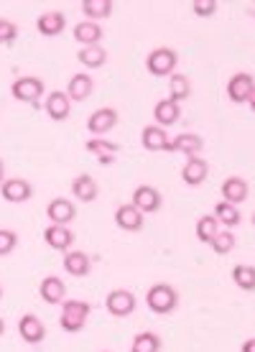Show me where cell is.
Here are the masks:
<instances>
[{
    "label": "cell",
    "mask_w": 255,
    "mask_h": 352,
    "mask_svg": "<svg viewBox=\"0 0 255 352\" xmlns=\"http://www.w3.org/2000/svg\"><path fill=\"white\" fill-rule=\"evenodd\" d=\"M146 304L153 314H171L179 307V291L171 283H153L146 291Z\"/></svg>",
    "instance_id": "obj_1"
},
{
    "label": "cell",
    "mask_w": 255,
    "mask_h": 352,
    "mask_svg": "<svg viewBox=\"0 0 255 352\" xmlns=\"http://www.w3.org/2000/svg\"><path fill=\"white\" fill-rule=\"evenodd\" d=\"M89 311H92V307H89L87 301H82V299L64 301L62 317H59V327H62L64 332H69V335H77V332H82L85 324H87Z\"/></svg>",
    "instance_id": "obj_2"
},
{
    "label": "cell",
    "mask_w": 255,
    "mask_h": 352,
    "mask_svg": "<svg viewBox=\"0 0 255 352\" xmlns=\"http://www.w3.org/2000/svg\"><path fill=\"white\" fill-rule=\"evenodd\" d=\"M46 85L41 77H18L13 85H10V95L16 97L18 102H28V105L38 107V100L44 97Z\"/></svg>",
    "instance_id": "obj_3"
},
{
    "label": "cell",
    "mask_w": 255,
    "mask_h": 352,
    "mask_svg": "<svg viewBox=\"0 0 255 352\" xmlns=\"http://www.w3.org/2000/svg\"><path fill=\"white\" fill-rule=\"evenodd\" d=\"M176 64H179V54L168 46H159L148 54L146 59V69L153 74V77H171L176 74Z\"/></svg>",
    "instance_id": "obj_4"
},
{
    "label": "cell",
    "mask_w": 255,
    "mask_h": 352,
    "mask_svg": "<svg viewBox=\"0 0 255 352\" xmlns=\"http://www.w3.org/2000/svg\"><path fill=\"white\" fill-rule=\"evenodd\" d=\"M105 307H107V311H110L113 317L125 319V317H131L133 311H135V307H138V299H135V294H133V291H128V289H113L110 294H107Z\"/></svg>",
    "instance_id": "obj_5"
},
{
    "label": "cell",
    "mask_w": 255,
    "mask_h": 352,
    "mask_svg": "<svg viewBox=\"0 0 255 352\" xmlns=\"http://www.w3.org/2000/svg\"><path fill=\"white\" fill-rule=\"evenodd\" d=\"M118 110L115 107H100V110H95V113L89 115L87 120V131L95 135V138H102V135H107L110 131H115L118 128Z\"/></svg>",
    "instance_id": "obj_6"
},
{
    "label": "cell",
    "mask_w": 255,
    "mask_h": 352,
    "mask_svg": "<svg viewBox=\"0 0 255 352\" xmlns=\"http://www.w3.org/2000/svg\"><path fill=\"white\" fill-rule=\"evenodd\" d=\"M253 87H255L253 74H247V72H238V74H232L230 82H228V97L235 102V105H243V102H247V97H250Z\"/></svg>",
    "instance_id": "obj_7"
},
{
    "label": "cell",
    "mask_w": 255,
    "mask_h": 352,
    "mask_svg": "<svg viewBox=\"0 0 255 352\" xmlns=\"http://www.w3.org/2000/svg\"><path fill=\"white\" fill-rule=\"evenodd\" d=\"M220 194H222V202H230V204H243L247 199V194H250V184H247L243 176H228L220 186Z\"/></svg>",
    "instance_id": "obj_8"
},
{
    "label": "cell",
    "mask_w": 255,
    "mask_h": 352,
    "mask_svg": "<svg viewBox=\"0 0 255 352\" xmlns=\"http://www.w3.org/2000/svg\"><path fill=\"white\" fill-rule=\"evenodd\" d=\"M18 335H21V340L26 344H38L44 342L46 327L36 314H23V317L18 319Z\"/></svg>",
    "instance_id": "obj_9"
},
{
    "label": "cell",
    "mask_w": 255,
    "mask_h": 352,
    "mask_svg": "<svg viewBox=\"0 0 255 352\" xmlns=\"http://www.w3.org/2000/svg\"><path fill=\"white\" fill-rule=\"evenodd\" d=\"M161 192L156 186H148V184H141L135 186V192H133V204L143 212V214H153V212L161 210Z\"/></svg>",
    "instance_id": "obj_10"
},
{
    "label": "cell",
    "mask_w": 255,
    "mask_h": 352,
    "mask_svg": "<svg viewBox=\"0 0 255 352\" xmlns=\"http://www.w3.org/2000/svg\"><path fill=\"white\" fill-rule=\"evenodd\" d=\"M0 194H3L5 202L21 204V202H28L34 197V186L28 184L26 179H5L0 184Z\"/></svg>",
    "instance_id": "obj_11"
},
{
    "label": "cell",
    "mask_w": 255,
    "mask_h": 352,
    "mask_svg": "<svg viewBox=\"0 0 255 352\" xmlns=\"http://www.w3.org/2000/svg\"><path fill=\"white\" fill-rule=\"evenodd\" d=\"M46 217H49L52 225H69V222L77 217V207H74V202H69L67 197H56V199H52L49 207H46Z\"/></svg>",
    "instance_id": "obj_12"
},
{
    "label": "cell",
    "mask_w": 255,
    "mask_h": 352,
    "mask_svg": "<svg viewBox=\"0 0 255 352\" xmlns=\"http://www.w3.org/2000/svg\"><path fill=\"white\" fill-rule=\"evenodd\" d=\"M67 28V16H64L62 10H46L41 16L36 18V31L46 38H54V36H59Z\"/></svg>",
    "instance_id": "obj_13"
},
{
    "label": "cell",
    "mask_w": 255,
    "mask_h": 352,
    "mask_svg": "<svg viewBox=\"0 0 255 352\" xmlns=\"http://www.w3.org/2000/svg\"><path fill=\"white\" fill-rule=\"evenodd\" d=\"M44 240L52 250L69 253V248L74 245V232H71L67 225H49V228L44 230Z\"/></svg>",
    "instance_id": "obj_14"
},
{
    "label": "cell",
    "mask_w": 255,
    "mask_h": 352,
    "mask_svg": "<svg viewBox=\"0 0 255 352\" xmlns=\"http://www.w3.org/2000/svg\"><path fill=\"white\" fill-rule=\"evenodd\" d=\"M210 176V164L202 159V156H192L186 159L184 168H181V182L189 186H202Z\"/></svg>",
    "instance_id": "obj_15"
},
{
    "label": "cell",
    "mask_w": 255,
    "mask_h": 352,
    "mask_svg": "<svg viewBox=\"0 0 255 352\" xmlns=\"http://www.w3.org/2000/svg\"><path fill=\"white\" fill-rule=\"evenodd\" d=\"M115 225L125 232H138L143 230V212L135 207V204H120L118 210H115Z\"/></svg>",
    "instance_id": "obj_16"
},
{
    "label": "cell",
    "mask_w": 255,
    "mask_h": 352,
    "mask_svg": "<svg viewBox=\"0 0 255 352\" xmlns=\"http://www.w3.org/2000/svg\"><path fill=\"white\" fill-rule=\"evenodd\" d=\"M46 115L52 118V120H56V123H62V120H67L71 113V100L67 92H62V89H54V92H49V97H46Z\"/></svg>",
    "instance_id": "obj_17"
},
{
    "label": "cell",
    "mask_w": 255,
    "mask_h": 352,
    "mask_svg": "<svg viewBox=\"0 0 255 352\" xmlns=\"http://www.w3.org/2000/svg\"><path fill=\"white\" fill-rule=\"evenodd\" d=\"M141 146L151 153H159V151H168L171 153V141L164 128L159 125H146L141 131Z\"/></svg>",
    "instance_id": "obj_18"
},
{
    "label": "cell",
    "mask_w": 255,
    "mask_h": 352,
    "mask_svg": "<svg viewBox=\"0 0 255 352\" xmlns=\"http://www.w3.org/2000/svg\"><path fill=\"white\" fill-rule=\"evenodd\" d=\"M38 294L49 307H56V304H64V299H67V286L59 276H46L44 281L38 283Z\"/></svg>",
    "instance_id": "obj_19"
},
{
    "label": "cell",
    "mask_w": 255,
    "mask_h": 352,
    "mask_svg": "<svg viewBox=\"0 0 255 352\" xmlns=\"http://www.w3.org/2000/svg\"><path fill=\"white\" fill-rule=\"evenodd\" d=\"M202 151H204V141L202 135H197V133H179L174 141H171V153H184L186 159L199 156Z\"/></svg>",
    "instance_id": "obj_20"
},
{
    "label": "cell",
    "mask_w": 255,
    "mask_h": 352,
    "mask_svg": "<svg viewBox=\"0 0 255 352\" xmlns=\"http://www.w3.org/2000/svg\"><path fill=\"white\" fill-rule=\"evenodd\" d=\"M153 118H156V125L159 128H168V125H176L179 123V118H181V105L174 102V100H159L156 107H153Z\"/></svg>",
    "instance_id": "obj_21"
},
{
    "label": "cell",
    "mask_w": 255,
    "mask_h": 352,
    "mask_svg": "<svg viewBox=\"0 0 255 352\" xmlns=\"http://www.w3.org/2000/svg\"><path fill=\"white\" fill-rule=\"evenodd\" d=\"M64 271L74 278H85L92 271V261L82 250H69V253H64Z\"/></svg>",
    "instance_id": "obj_22"
},
{
    "label": "cell",
    "mask_w": 255,
    "mask_h": 352,
    "mask_svg": "<svg viewBox=\"0 0 255 352\" xmlns=\"http://www.w3.org/2000/svg\"><path fill=\"white\" fill-rule=\"evenodd\" d=\"M71 194H74V199H80V202H85V204L95 202L97 194H100L95 176H89V174L77 176V179L71 182Z\"/></svg>",
    "instance_id": "obj_23"
},
{
    "label": "cell",
    "mask_w": 255,
    "mask_h": 352,
    "mask_svg": "<svg viewBox=\"0 0 255 352\" xmlns=\"http://www.w3.org/2000/svg\"><path fill=\"white\" fill-rule=\"evenodd\" d=\"M92 87H95L92 77H89L87 72H80V74H74L69 80V85H67V95H69V100H74V102H85V100L92 95Z\"/></svg>",
    "instance_id": "obj_24"
},
{
    "label": "cell",
    "mask_w": 255,
    "mask_h": 352,
    "mask_svg": "<svg viewBox=\"0 0 255 352\" xmlns=\"http://www.w3.org/2000/svg\"><path fill=\"white\" fill-rule=\"evenodd\" d=\"M102 38V26L95 21H82L74 26V41L82 46H97Z\"/></svg>",
    "instance_id": "obj_25"
},
{
    "label": "cell",
    "mask_w": 255,
    "mask_h": 352,
    "mask_svg": "<svg viewBox=\"0 0 255 352\" xmlns=\"http://www.w3.org/2000/svg\"><path fill=\"white\" fill-rule=\"evenodd\" d=\"M214 220L220 222V228L225 230H232V228H238L240 222H243V214H240V210L235 207V204H230V202H217L214 204Z\"/></svg>",
    "instance_id": "obj_26"
},
{
    "label": "cell",
    "mask_w": 255,
    "mask_h": 352,
    "mask_svg": "<svg viewBox=\"0 0 255 352\" xmlns=\"http://www.w3.org/2000/svg\"><path fill=\"white\" fill-rule=\"evenodd\" d=\"M77 62L82 67H87V69H100V67H105L107 62V52L105 46H82L80 52H77Z\"/></svg>",
    "instance_id": "obj_27"
},
{
    "label": "cell",
    "mask_w": 255,
    "mask_h": 352,
    "mask_svg": "<svg viewBox=\"0 0 255 352\" xmlns=\"http://www.w3.org/2000/svg\"><path fill=\"white\" fill-rule=\"evenodd\" d=\"M192 97V82H189V77L186 74H171L168 77V100H174V102H184V100H189Z\"/></svg>",
    "instance_id": "obj_28"
},
{
    "label": "cell",
    "mask_w": 255,
    "mask_h": 352,
    "mask_svg": "<svg viewBox=\"0 0 255 352\" xmlns=\"http://www.w3.org/2000/svg\"><path fill=\"white\" fill-rule=\"evenodd\" d=\"M82 13L87 21H102V18H110L113 16V0H82Z\"/></svg>",
    "instance_id": "obj_29"
},
{
    "label": "cell",
    "mask_w": 255,
    "mask_h": 352,
    "mask_svg": "<svg viewBox=\"0 0 255 352\" xmlns=\"http://www.w3.org/2000/svg\"><path fill=\"white\" fill-rule=\"evenodd\" d=\"M232 281H235V286H238L240 291L253 294L255 291V265L238 263L235 268H232Z\"/></svg>",
    "instance_id": "obj_30"
},
{
    "label": "cell",
    "mask_w": 255,
    "mask_h": 352,
    "mask_svg": "<svg viewBox=\"0 0 255 352\" xmlns=\"http://www.w3.org/2000/svg\"><path fill=\"white\" fill-rule=\"evenodd\" d=\"M197 238H199V243H207L210 245L212 240H214V235L220 232V222L214 220V214H202L199 220H197Z\"/></svg>",
    "instance_id": "obj_31"
},
{
    "label": "cell",
    "mask_w": 255,
    "mask_h": 352,
    "mask_svg": "<svg viewBox=\"0 0 255 352\" xmlns=\"http://www.w3.org/2000/svg\"><path fill=\"white\" fill-rule=\"evenodd\" d=\"M85 148H87V153L97 156V159H107V156H115V153L120 151V146L113 141H107V138H89V141L85 143Z\"/></svg>",
    "instance_id": "obj_32"
},
{
    "label": "cell",
    "mask_w": 255,
    "mask_h": 352,
    "mask_svg": "<svg viewBox=\"0 0 255 352\" xmlns=\"http://www.w3.org/2000/svg\"><path fill=\"white\" fill-rule=\"evenodd\" d=\"M131 352H161V337L156 332H141L133 340Z\"/></svg>",
    "instance_id": "obj_33"
},
{
    "label": "cell",
    "mask_w": 255,
    "mask_h": 352,
    "mask_svg": "<svg viewBox=\"0 0 255 352\" xmlns=\"http://www.w3.org/2000/svg\"><path fill=\"white\" fill-rule=\"evenodd\" d=\"M210 245L214 248V253H217V256H228L230 250L235 248V235H232V230H220Z\"/></svg>",
    "instance_id": "obj_34"
},
{
    "label": "cell",
    "mask_w": 255,
    "mask_h": 352,
    "mask_svg": "<svg viewBox=\"0 0 255 352\" xmlns=\"http://www.w3.org/2000/svg\"><path fill=\"white\" fill-rule=\"evenodd\" d=\"M18 38V26L8 18H0V46H10L16 44Z\"/></svg>",
    "instance_id": "obj_35"
},
{
    "label": "cell",
    "mask_w": 255,
    "mask_h": 352,
    "mask_svg": "<svg viewBox=\"0 0 255 352\" xmlns=\"http://www.w3.org/2000/svg\"><path fill=\"white\" fill-rule=\"evenodd\" d=\"M217 8H220V3H217V0H194V3H192L194 16H199V18L214 16V13H217Z\"/></svg>",
    "instance_id": "obj_36"
},
{
    "label": "cell",
    "mask_w": 255,
    "mask_h": 352,
    "mask_svg": "<svg viewBox=\"0 0 255 352\" xmlns=\"http://www.w3.org/2000/svg\"><path fill=\"white\" fill-rule=\"evenodd\" d=\"M18 245V235L13 230H3L0 228V256H10Z\"/></svg>",
    "instance_id": "obj_37"
},
{
    "label": "cell",
    "mask_w": 255,
    "mask_h": 352,
    "mask_svg": "<svg viewBox=\"0 0 255 352\" xmlns=\"http://www.w3.org/2000/svg\"><path fill=\"white\" fill-rule=\"evenodd\" d=\"M240 352H255V337H250V340L240 344Z\"/></svg>",
    "instance_id": "obj_38"
},
{
    "label": "cell",
    "mask_w": 255,
    "mask_h": 352,
    "mask_svg": "<svg viewBox=\"0 0 255 352\" xmlns=\"http://www.w3.org/2000/svg\"><path fill=\"white\" fill-rule=\"evenodd\" d=\"M247 105H250V110L255 113V87H253V92H250V97H247Z\"/></svg>",
    "instance_id": "obj_39"
},
{
    "label": "cell",
    "mask_w": 255,
    "mask_h": 352,
    "mask_svg": "<svg viewBox=\"0 0 255 352\" xmlns=\"http://www.w3.org/2000/svg\"><path fill=\"white\" fill-rule=\"evenodd\" d=\"M5 182V164H3V159H0V184Z\"/></svg>",
    "instance_id": "obj_40"
},
{
    "label": "cell",
    "mask_w": 255,
    "mask_h": 352,
    "mask_svg": "<svg viewBox=\"0 0 255 352\" xmlns=\"http://www.w3.org/2000/svg\"><path fill=\"white\" fill-rule=\"evenodd\" d=\"M5 335V322H3V317H0V337Z\"/></svg>",
    "instance_id": "obj_41"
},
{
    "label": "cell",
    "mask_w": 255,
    "mask_h": 352,
    "mask_svg": "<svg viewBox=\"0 0 255 352\" xmlns=\"http://www.w3.org/2000/svg\"><path fill=\"white\" fill-rule=\"evenodd\" d=\"M0 299H3V286H0Z\"/></svg>",
    "instance_id": "obj_42"
},
{
    "label": "cell",
    "mask_w": 255,
    "mask_h": 352,
    "mask_svg": "<svg viewBox=\"0 0 255 352\" xmlns=\"http://www.w3.org/2000/svg\"><path fill=\"white\" fill-rule=\"evenodd\" d=\"M253 228H255V212H253Z\"/></svg>",
    "instance_id": "obj_43"
}]
</instances>
